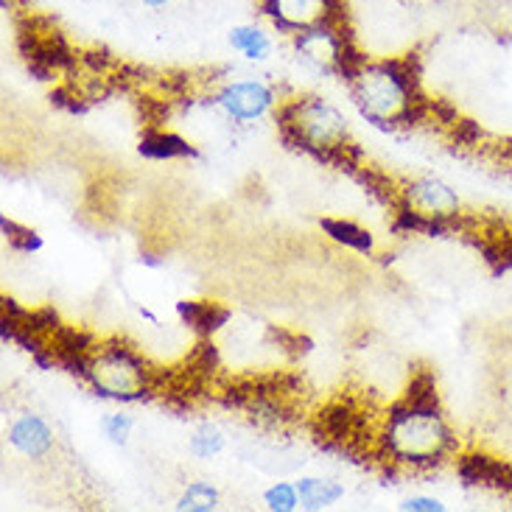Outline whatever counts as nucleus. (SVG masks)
Returning <instances> with one entry per match:
<instances>
[{"label":"nucleus","instance_id":"nucleus-8","mask_svg":"<svg viewBox=\"0 0 512 512\" xmlns=\"http://www.w3.org/2000/svg\"><path fill=\"white\" fill-rule=\"evenodd\" d=\"M261 17L283 37L319 23H345V0H258Z\"/></svg>","mask_w":512,"mask_h":512},{"label":"nucleus","instance_id":"nucleus-19","mask_svg":"<svg viewBox=\"0 0 512 512\" xmlns=\"http://www.w3.org/2000/svg\"><path fill=\"white\" fill-rule=\"evenodd\" d=\"M98 429L112 445H126L132 437V429H135V417L126 415V412H112V415L101 417Z\"/></svg>","mask_w":512,"mask_h":512},{"label":"nucleus","instance_id":"nucleus-6","mask_svg":"<svg viewBox=\"0 0 512 512\" xmlns=\"http://www.w3.org/2000/svg\"><path fill=\"white\" fill-rule=\"evenodd\" d=\"M294 56L305 68L322 76H342L347 79L364 56L347 34L345 23H319L291 37Z\"/></svg>","mask_w":512,"mask_h":512},{"label":"nucleus","instance_id":"nucleus-15","mask_svg":"<svg viewBox=\"0 0 512 512\" xmlns=\"http://www.w3.org/2000/svg\"><path fill=\"white\" fill-rule=\"evenodd\" d=\"M140 154L152 157V160H174V157H188L194 149L171 132H149L140 143Z\"/></svg>","mask_w":512,"mask_h":512},{"label":"nucleus","instance_id":"nucleus-2","mask_svg":"<svg viewBox=\"0 0 512 512\" xmlns=\"http://www.w3.org/2000/svg\"><path fill=\"white\" fill-rule=\"evenodd\" d=\"M378 448L392 465L426 471L457 457L459 443L440 406L398 401L378 431Z\"/></svg>","mask_w":512,"mask_h":512},{"label":"nucleus","instance_id":"nucleus-21","mask_svg":"<svg viewBox=\"0 0 512 512\" xmlns=\"http://www.w3.org/2000/svg\"><path fill=\"white\" fill-rule=\"evenodd\" d=\"M398 510L403 512H445V504L434 496H412L403 504H398Z\"/></svg>","mask_w":512,"mask_h":512},{"label":"nucleus","instance_id":"nucleus-10","mask_svg":"<svg viewBox=\"0 0 512 512\" xmlns=\"http://www.w3.org/2000/svg\"><path fill=\"white\" fill-rule=\"evenodd\" d=\"M457 473L465 479V485H482L512 493V465L501 459L485 457V454H465L457 459Z\"/></svg>","mask_w":512,"mask_h":512},{"label":"nucleus","instance_id":"nucleus-13","mask_svg":"<svg viewBox=\"0 0 512 512\" xmlns=\"http://www.w3.org/2000/svg\"><path fill=\"white\" fill-rule=\"evenodd\" d=\"M177 314L185 325H191L196 333L210 336L213 331H219L224 322L230 319L227 308H219L216 303H177Z\"/></svg>","mask_w":512,"mask_h":512},{"label":"nucleus","instance_id":"nucleus-1","mask_svg":"<svg viewBox=\"0 0 512 512\" xmlns=\"http://www.w3.org/2000/svg\"><path fill=\"white\" fill-rule=\"evenodd\" d=\"M356 110L375 129L412 126L426 115V101L420 96L417 62L412 56L392 59H361L345 79Z\"/></svg>","mask_w":512,"mask_h":512},{"label":"nucleus","instance_id":"nucleus-5","mask_svg":"<svg viewBox=\"0 0 512 512\" xmlns=\"http://www.w3.org/2000/svg\"><path fill=\"white\" fill-rule=\"evenodd\" d=\"M398 227L423 236H443L457 230L462 199L448 182L437 177H415L398 188Z\"/></svg>","mask_w":512,"mask_h":512},{"label":"nucleus","instance_id":"nucleus-12","mask_svg":"<svg viewBox=\"0 0 512 512\" xmlns=\"http://www.w3.org/2000/svg\"><path fill=\"white\" fill-rule=\"evenodd\" d=\"M294 485L300 493V510L308 512L328 510L345 496V485H339L336 479H325V476H303Z\"/></svg>","mask_w":512,"mask_h":512},{"label":"nucleus","instance_id":"nucleus-16","mask_svg":"<svg viewBox=\"0 0 512 512\" xmlns=\"http://www.w3.org/2000/svg\"><path fill=\"white\" fill-rule=\"evenodd\" d=\"M224 445H227V437L216 423H199L191 434V440H188V451L196 459H213L222 454Z\"/></svg>","mask_w":512,"mask_h":512},{"label":"nucleus","instance_id":"nucleus-14","mask_svg":"<svg viewBox=\"0 0 512 512\" xmlns=\"http://www.w3.org/2000/svg\"><path fill=\"white\" fill-rule=\"evenodd\" d=\"M322 230L328 233L331 241L342 244L345 250L370 255L375 247L370 230H364V227H359L356 222H347V219H322Z\"/></svg>","mask_w":512,"mask_h":512},{"label":"nucleus","instance_id":"nucleus-11","mask_svg":"<svg viewBox=\"0 0 512 512\" xmlns=\"http://www.w3.org/2000/svg\"><path fill=\"white\" fill-rule=\"evenodd\" d=\"M227 42L247 62H266L275 51V42L269 37V31L263 26H255V23H241V26L230 28Z\"/></svg>","mask_w":512,"mask_h":512},{"label":"nucleus","instance_id":"nucleus-4","mask_svg":"<svg viewBox=\"0 0 512 512\" xmlns=\"http://www.w3.org/2000/svg\"><path fill=\"white\" fill-rule=\"evenodd\" d=\"M79 375L93 387L96 395L121 403L143 401L154 387L152 367L135 347L118 339L93 347Z\"/></svg>","mask_w":512,"mask_h":512},{"label":"nucleus","instance_id":"nucleus-7","mask_svg":"<svg viewBox=\"0 0 512 512\" xmlns=\"http://www.w3.org/2000/svg\"><path fill=\"white\" fill-rule=\"evenodd\" d=\"M210 101L236 124L263 121L269 112H275L280 107L277 90L269 82H263L261 76L227 79V82H222L213 90Z\"/></svg>","mask_w":512,"mask_h":512},{"label":"nucleus","instance_id":"nucleus-18","mask_svg":"<svg viewBox=\"0 0 512 512\" xmlns=\"http://www.w3.org/2000/svg\"><path fill=\"white\" fill-rule=\"evenodd\" d=\"M263 504L272 512H294L300 510V493L294 482H275L263 493Z\"/></svg>","mask_w":512,"mask_h":512},{"label":"nucleus","instance_id":"nucleus-22","mask_svg":"<svg viewBox=\"0 0 512 512\" xmlns=\"http://www.w3.org/2000/svg\"><path fill=\"white\" fill-rule=\"evenodd\" d=\"M143 6H152V9H160V6H168L171 0H140Z\"/></svg>","mask_w":512,"mask_h":512},{"label":"nucleus","instance_id":"nucleus-3","mask_svg":"<svg viewBox=\"0 0 512 512\" xmlns=\"http://www.w3.org/2000/svg\"><path fill=\"white\" fill-rule=\"evenodd\" d=\"M277 126L283 140L305 154H314L325 163H339L342 168H353L347 154H353L350 126L345 112L333 107L322 96H297L291 101H280L277 107Z\"/></svg>","mask_w":512,"mask_h":512},{"label":"nucleus","instance_id":"nucleus-9","mask_svg":"<svg viewBox=\"0 0 512 512\" xmlns=\"http://www.w3.org/2000/svg\"><path fill=\"white\" fill-rule=\"evenodd\" d=\"M9 443L23 457L42 459L54 448V431L40 415H20L9 426Z\"/></svg>","mask_w":512,"mask_h":512},{"label":"nucleus","instance_id":"nucleus-17","mask_svg":"<svg viewBox=\"0 0 512 512\" xmlns=\"http://www.w3.org/2000/svg\"><path fill=\"white\" fill-rule=\"evenodd\" d=\"M219 490L210 485V482H191V485L182 490L180 501H177V510L180 512H213L219 510Z\"/></svg>","mask_w":512,"mask_h":512},{"label":"nucleus","instance_id":"nucleus-20","mask_svg":"<svg viewBox=\"0 0 512 512\" xmlns=\"http://www.w3.org/2000/svg\"><path fill=\"white\" fill-rule=\"evenodd\" d=\"M3 233H6V238H9V244H12L14 250H20V252L42 250V238L37 236L34 230L17 227L14 222H6V219H3Z\"/></svg>","mask_w":512,"mask_h":512}]
</instances>
